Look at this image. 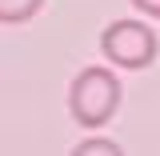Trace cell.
Segmentation results:
<instances>
[{"mask_svg": "<svg viewBox=\"0 0 160 156\" xmlns=\"http://www.w3.org/2000/svg\"><path fill=\"white\" fill-rule=\"evenodd\" d=\"M132 8L144 12V16H152V20H160V0H132Z\"/></svg>", "mask_w": 160, "mask_h": 156, "instance_id": "5b68a950", "label": "cell"}, {"mask_svg": "<svg viewBox=\"0 0 160 156\" xmlns=\"http://www.w3.org/2000/svg\"><path fill=\"white\" fill-rule=\"evenodd\" d=\"M40 4L44 0H0V20L4 24H24L40 12Z\"/></svg>", "mask_w": 160, "mask_h": 156, "instance_id": "3957f363", "label": "cell"}, {"mask_svg": "<svg viewBox=\"0 0 160 156\" xmlns=\"http://www.w3.org/2000/svg\"><path fill=\"white\" fill-rule=\"evenodd\" d=\"M100 52L120 68H148L156 60V32L144 20H112L100 32Z\"/></svg>", "mask_w": 160, "mask_h": 156, "instance_id": "7a4b0ae2", "label": "cell"}, {"mask_svg": "<svg viewBox=\"0 0 160 156\" xmlns=\"http://www.w3.org/2000/svg\"><path fill=\"white\" fill-rule=\"evenodd\" d=\"M72 156H124V148L116 140H108V136H88V140H80L72 148Z\"/></svg>", "mask_w": 160, "mask_h": 156, "instance_id": "277c9868", "label": "cell"}, {"mask_svg": "<svg viewBox=\"0 0 160 156\" xmlns=\"http://www.w3.org/2000/svg\"><path fill=\"white\" fill-rule=\"evenodd\" d=\"M120 108V80L112 76V68L92 64L84 68L72 88H68V112L80 128H104Z\"/></svg>", "mask_w": 160, "mask_h": 156, "instance_id": "6da1fadb", "label": "cell"}]
</instances>
